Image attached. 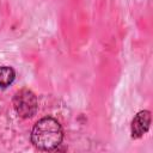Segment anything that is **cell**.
Masks as SVG:
<instances>
[{
  "instance_id": "6da1fadb",
  "label": "cell",
  "mask_w": 153,
  "mask_h": 153,
  "mask_svg": "<svg viewBox=\"0 0 153 153\" xmlns=\"http://www.w3.org/2000/svg\"><path fill=\"white\" fill-rule=\"evenodd\" d=\"M63 140V130L54 117H43L37 121L31 131V142L39 151H55Z\"/></svg>"
},
{
  "instance_id": "3957f363",
  "label": "cell",
  "mask_w": 153,
  "mask_h": 153,
  "mask_svg": "<svg viewBox=\"0 0 153 153\" xmlns=\"http://www.w3.org/2000/svg\"><path fill=\"white\" fill-rule=\"evenodd\" d=\"M151 127V111L141 110L139 111L131 121L130 133L133 139H140L143 136Z\"/></svg>"
},
{
  "instance_id": "277c9868",
  "label": "cell",
  "mask_w": 153,
  "mask_h": 153,
  "mask_svg": "<svg viewBox=\"0 0 153 153\" xmlns=\"http://www.w3.org/2000/svg\"><path fill=\"white\" fill-rule=\"evenodd\" d=\"M16 79V72L12 67L0 66V87L5 88L10 86Z\"/></svg>"
},
{
  "instance_id": "7a4b0ae2",
  "label": "cell",
  "mask_w": 153,
  "mask_h": 153,
  "mask_svg": "<svg viewBox=\"0 0 153 153\" xmlns=\"http://www.w3.org/2000/svg\"><path fill=\"white\" fill-rule=\"evenodd\" d=\"M13 108L19 117L31 118L36 115L38 109L36 94L27 88L19 90L18 92H16L13 97Z\"/></svg>"
}]
</instances>
